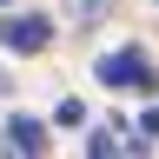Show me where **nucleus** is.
Masks as SVG:
<instances>
[{
	"mask_svg": "<svg viewBox=\"0 0 159 159\" xmlns=\"http://www.w3.org/2000/svg\"><path fill=\"white\" fill-rule=\"evenodd\" d=\"M86 152H93V159H119V152H152V139H146V133H133V126H99V133L86 139Z\"/></svg>",
	"mask_w": 159,
	"mask_h": 159,
	"instance_id": "7ed1b4c3",
	"label": "nucleus"
},
{
	"mask_svg": "<svg viewBox=\"0 0 159 159\" xmlns=\"http://www.w3.org/2000/svg\"><path fill=\"white\" fill-rule=\"evenodd\" d=\"M0 7H7V0H0Z\"/></svg>",
	"mask_w": 159,
	"mask_h": 159,
	"instance_id": "423d86ee",
	"label": "nucleus"
},
{
	"mask_svg": "<svg viewBox=\"0 0 159 159\" xmlns=\"http://www.w3.org/2000/svg\"><path fill=\"white\" fill-rule=\"evenodd\" d=\"M139 133H146V139H159V106H152L146 119H139Z\"/></svg>",
	"mask_w": 159,
	"mask_h": 159,
	"instance_id": "39448f33",
	"label": "nucleus"
},
{
	"mask_svg": "<svg viewBox=\"0 0 159 159\" xmlns=\"http://www.w3.org/2000/svg\"><path fill=\"white\" fill-rule=\"evenodd\" d=\"M0 146H7V152H20V159H40V152H47V126H40V119H7Z\"/></svg>",
	"mask_w": 159,
	"mask_h": 159,
	"instance_id": "20e7f679",
	"label": "nucleus"
},
{
	"mask_svg": "<svg viewBox=\"0 0 159 159\" xmlns=\"http://www.w3.org/2000/svg\"><path fill=\"white\" fill-rule=\"evenodd\" d=\"M99 86H113V93H159V73H152V60L146 47H113V53H99Z\"/></svg>",
	"mask_w": 159,
	"mask_h": 159,
	"instance_id": "f257e3e1",
	"label": "nucleus"
},
{
	"mask_svg": "<svg viewBox=\"0 0 159 159\" xmlns=\"http://www.w3.org/2000/svg\"><path fill=\"white\" fill-rule=\"evenodd\" d=\"M0 47L20 53V60L47 53V47H53V20H40V13H13V20H0Z\"/></svg>",
	"mask_w": 159,
	"mask_h": 159,
	"instance_id": "f03ea898",
	"label": "nucleus"
}]
</instances>
